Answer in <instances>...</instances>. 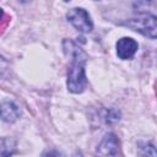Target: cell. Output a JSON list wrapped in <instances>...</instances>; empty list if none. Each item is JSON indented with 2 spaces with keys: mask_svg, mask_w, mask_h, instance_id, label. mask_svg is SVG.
I'll return each mask as SVG.
<instances>
[{
  "mask_svg": "<svg viewBox=\"0 0 157 157\" xmlns=\"http://www.w3.org/2000/svg\"><path fill=\"white\" fill-rule=\"evenodd\" d=\"M64 1H70V0H64Z\"/></svg>",
  "mask_w": 157,
  "mask_h": 157,
  "instance_id": "12",
  "label": "cell"
},
{
  "mask_svg": "<svg viewBox=\"0 0 157 157\" xmlns=\"http://www.w3.org/2000/svg\"><path fill=\"white\" fill-rule=\"evenodd\" d=\"M139 148H144L145 151L141 152V155H151V156H156V150L155 146L152 144H147V142H140L139 144Z\"/></svg>",
  "mask_w": 157,
  "mask_h": 157,
  "instance_id": "9",
  "label": "cell"
},
{
  "mask_svg": "<svg viewBox=\"0 0 157 157\" xmlns=\"http://www.w3.org/2000/svg\"><path fill=\"white\" fill-rule=\"evenodd\" d=\"M16 151V141L11 137H0V156H10Z\"/></svg>",
  "mask_w": 157,
  "mask_h": 157,
  "instance_id": "7",
  "label": "cell"
},
{
  "mask_svg": "<svg viewBox=\"0 0 157 157\" xmlns=\"http://www.w3.org/2000/svg\"><path fill=\"white\" fill-rule=\"evenodd\" d=\"M10 75V64L2 56H0V78H7Z\"/></svg>",
  "mask_w": 157,
  "mask_h": 157,
  "instance_id": "8",
  "label": "cell"
},
{
  "mask_svg": "<svg viewBox=\"0 0 157 157\" xmlns=\"http://www.w3.org/2000/svg\"><path fill=\"white\" fill-rule=\"evenodd\" d=\"M2 17H4V11H2V9L0 7V20H1Z\"/></svg>",
  "mask_w": 157,
  "mask_h": 157,
  "instance_id": "10",
  "label": "cell"
},
{
  "mask_svg": "<svg viewBox=\"0 0 157 157\" xmlns=\"http://www.w3.org/2000/svg\"><path fill=\"white\" fill-rule=\"evenodd\" d=\"M156 16L151 13H139L137 16L128 20L124 22L125 26L131 28L132 31H136L151 39L156 38L157 33V23H156Z\"/></svg>",
  "mask_w": 157,
  "mask_h": 157,
  "instance_id": "2",
  "label": "cell"
},
{
  "mask_svg": "<svg viewBox=\"0 0 157 157\" xmlns=\"http://www.w3.org/2000/svg\"><path fill=\"white\" fill-rule=\"evenodd\" d=\"M66 18L77 31L82 33H88L93 29V22L91 20V16L85 9L74 7L69 10V12L66 13Z\"/></svg>",
  "mask_w": 157,
  "mask_h": 157,
  "instance_id": "3",
  "label": "cell"
},
{
  "mask_svg": "<svg viewBox=\"0 0 157 157\" xmlns=\"http://www.w3.org/2000/svg\"><path fill=\"white\" fill-rule=\"evenodd\" d=\"M64 52L71 58V66L67 72V90L72 93H81L87 86V77L85 72V65L87 61L86 53L71 39H65Z\"/></svg>",
  "mask_w": 157,
  "mask_h": 157,
  "instance_id": "1",
  "label": "cell"
},
{
  "mask_svg": "<svg viewBox=\"0 0 157 157\" xmlns=\"http://www.w3.org/2000/svg\"><path fill=\"white\" fill-rule=\"evenodd\" d=\"M115 47H117V55L121 60L132 59L139 49L137 42L130 37H123V38L118 39Z\"/></svg>",
  "mask_w": 157,
  "mask_h": 157,
  "instance_id": "4",
  "label": "cell"
},
{
  "mask_svg": "<svg viewBox=\"0 0 157 157\" xmlns=\"http://www.w3.org/2000/svg\"><path fill=\"white\" fill-rule=\"evenodd\" d=\"M21 115L20 107L12 101H4L0 104V119L5 123H13Z\"/></svg>",
  "mask_w": 157,
  "mask_h": 157,
  "instance_id": "6",
  "label": "cell"
},
{
  "mask_svg": "<svg viewBox=\"0 0 157 157\" xmlns=\"http://www.w3.org/2000/svg\"><path fill=\"white\" fill-rule=\"evenodd\" d=\"M119 153V140L114 134H107L97 147L99 156H117Z\"/></svg>",
  "mask_w": 157,
  "mask_h": 157,
  "instance_id": "5",
  "label": "cell"
},
{
  "mask_svg": "<svg viewBox=\"0 0 157 157\" xmlns=\"http://www.w3.org/2000/svg\"><path fill=\"white\" fill-rule=\"evenodd\" d=\"M22 1H28V0H22Z\"/></svg>",
  "mask_w": 157,
  "mask_h": 157,
  "instance_id": "11",
  "label": "cell"
}]
</instances>
